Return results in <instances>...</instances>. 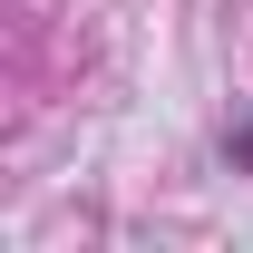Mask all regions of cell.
<instances>
[{
  "instance_id": "cell-1",
  "label": "cell",
  "mask_w": 253,
  "mask_h": 253,
  "mask_svg": "<svg viewBox=\"0 0 253 253\" xmlns=\"http://www.w3.org/2000/svg\"><path fill=\"white\" fill-rule=\"evenodd\" d=\"M224 156H234V175H253V117H234V126H224Z\"/></svg>"
}]
</instances>
